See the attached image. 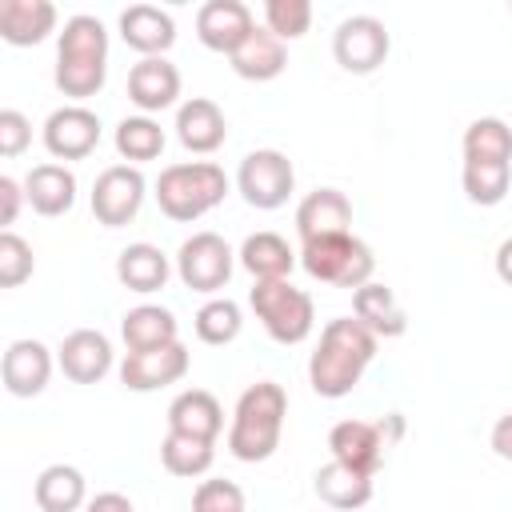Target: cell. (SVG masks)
Masks as SVG:
<instances>
[{"label": "cell", "mask_w": 512, "mask_h": 512, "mask_svg": "<svg viewBox=\"0 0 512 512\" xmlns=\"http://www.w3.org/2000/svg\"><path fill=\"white\" fill-rule=\"evenodd\" d=\"M120 336H124L128 352H148V348L176 344V316L160 304H136L132 312H124Z\"/></svg>", "instance_id": "28"}, {"label": "cell", "mask_w": 512, "mask_h": 512, "mask_svg": "<svg viewBox=\"0 0 512 512\" xmlns=\"http://www.w3.org/2000/svg\"><path fill=\"white\" fill-rule=\"evenodd\" d=\"M240 264L256 276V280H288V272L296 268V252L288 248L284 236L276 232H252L240 244Z\"/></svg>", "instance_id": "30"}, {"label": "cell", "mask_w": 512, "mask_h": 512, "mask_svg": "<svg viewBox=\"0 0 512 512\" xmlns=\"http://www.w3.org/2000/svg\"><path fill=\"white\" fill-rule=\"evenodd\" d=\"M192 328H196V336H200L204 344H212V348L232 344V340L240 336V328H244L240 304H236V300H228V296H216V300L200 304V312H196Z\"/></svg>", "instance_id": "34"}, {"label": "cell", "mask_w": 512, "mask_h": 512, "mask_svg": "<svg viewBox=\"0 0 512 512\" xmlns=\"http://www.w3.org/2000/svg\"><path fill=\"white\" fill-rule=\"evenodd\" d=\"M236 252L228 248L224 236L216 232H192L180 252H176V276L184 288L192 292H220L228 280H232V260Z\"/></svg>", "instance_id": "9"}, {"label": "cell", "mask_w": 512, "mask_h": 512, "mask_svg": "<svg viewBox=\"0 0 512 512\" xmlns=\"http://www.w3.org/2000/svg\"><path fill=\"white\" fill-rule=\"evenodd\" d=\"M116 276H120V284H124L128 292L148 296V292H160V288L168 284L172 264H168V256H164L156 244L140 240V244H128V248L116 256Z\"/></svg>", "instance_id": "26"}, {"label": "cell", "mask_w": 512, "mask_h": 512, "mask_svg": "<svg viewBox=\"0 0 512 512\" xmlns=\"http://www.w3.org/2000/svg\"><path fill=\"white\" fill-rule=\"evenodd\" d=\"M32 496H36L40 512H76L88 500V484H84V472L80 468H72V464H48L36 476Z\"/></svg>", "instance_id": "29"}, {"label": "cell", "mask_w": 512, "mask_h": 512, "mask_svg": "<svg viewBox=\"0 0 512 512\" xmlns=\"http://www.w3.org/2000/svg\"><path fill=\"white\" fill-rule=\"evenodd\" d=\"M180 96V68L164 56H144L128 68V100L148 116L160 108H172Z\"/></svg>", "instance_id": "16"}, {"label": "cell", "mask_w": 512, "mask_h": 512, "mask_svg": "<svg viewBox=\"0 0 512 512\" xmlns=\"http://www.w3.org/2000/svg\"><path fill=\"white\" fill-rule=\"evenodd\" d=\"M192 356L188 348L176 340V344H164V348H148V352H128L124 364H120V380L124 388L132 392H156V388H168L176 380H184Z\"/></svg>", "instance_id": "12"}, {"label": "cell", "mask_w": 512, "mask_h": 512, "mask_svg": "<svg viewBox=\"0 0 512 512\" xmlns=\"http://www.w3.org/2000/svg\"><path fill=\"white\" fill-rule=\"evenodd\" d=\"M176 136H180V144L188 152L208 156V152H216L228 140V120H224V112H220L216 100L192 96V100H184L176 108Z\"/></svg>", "instance_id": "18"}, {"label": "cell", "mask_w": 512, "mask_h": 512, "mask_svg": "<svg viewBox=\"0 0 512 512\" xmlns=\"http://www.w3.org/2000/svg\"><path fill=\"white\" fill-rule=\"evenodd\" d=\"M496 276H500L504 284H512V236L496 248Z\"/></svg>", "instance_id": "43"}, {"label": "cell", "mask_w": 512, "mask_h": 512, "mask_svg": "<svg viewBox=\"0 0 512 512\" xmlns=\"http://www.w3.org/2000/svg\"><path fill=\"white\" fill-rule=\"evenodd\" d=\"M388 48H392V36H388L384 20H376L368 12H356V16L340 20L336 32H332V56L352 76L376 72L388 60Z\"/></svg>", "instance_id": "8"}, {"label": "cell", "mask_w": 512, "mask_h": 512, "mask_svg": "<svg viewBox=\"0 0 512 512\" xmlns=\"http://www.w3.org/2000/svg\"><path fill=\"white\" fill-rule=\"evenodd\" d=\"M32 144V124H28V116L24 112H16V108H4L0 112V156H20L24 148Z\"/></svg>", "instance_id": "39"}, {"label": "cell", "mask_w": 512, "mask_h": 512, "mask_svg": "<svg viewBox=\"0 0 512 512\" xmlns=\"http://www.w3.org/2000/svg\"><path fill=\"white\" fill-rule=\"evenodd\" d=\"M0 376H4V388L12 396H20V400L40 396L48 388V380H52V352L40 340H12L4 348Z\"/></svg>", "instance_id": "15"}, {"label": "cell", "mask_w": 512, "mask_h": 512, "mask_svg": "<svg viewBox=\"0 0 512 512\" xmlns=\"http://www.w3.org/2000/svg\"><path fill=\"white\" fill-rule=\"evenodd\" d=\"M116 152L132 164L156 160L164 152V128L152 116H124L116 124Z\"/></svg>", "instance_id": "33"}, {"label": "cell", "mask_w": 512, "mask_h": 512, "mask_svg": "<svg viewBox=\"0 0 512 512\" xmlns=\"http://www.w3.org/2000/svg\"><path fill=\"white\" fill-rule=\"evenodd\" d=\"M216 460V440H200V436H180L168 432L160 444V464L172 476H204Z\"/></svg>", "instance_id": "32"}, {"label": "cell", "mask_w": 512, "mask_h": 512, "mask_svg": "<svg viewBox=\"0 0 512 512\" xmlns=\"http://www.w3.org/2000/svg\"><path fill=\"white\" fill-rule=\"evenodd\" d=\"M248 304L276 344H300L312 336L316 304L304 288H296L288 280H256L248 292Z\"/></svg>", "instance_id": "6"}, {"label": "cell", "mask_w": 512, "mask_h": 512, "mask_svg": "<svg viewBox=\"0 0 512 512\" xmlns=\"http://www.w3.org/2000/svg\"><path fill=\"white\" fill-rule=\"evenodd\" d=\"M24 196L40 216H64L76 204V176L64 164H36L24 176Z\"/></svg>", "instance_id": "27"}, {"label": "cell", "mask_w": 512, "mask_h": 512, "mask_svg": "<svg viewBox=\"0 0 512 512\" xmlns=\"http://www.w3.org/2000/svg\"><path fill=\"white\" fill-rule=\"evenodd\" d=\"M36 268V256L28 248L24 236H16L12 228L0 232V288H20Z\"/></svg>", "instance_id": "37"}, {"label": "cell", "mask_w": 512, "mask_h": 512, "mask_svg": "<svg viewBox=\"0 0 512 512\" xmlns=\"http://www.w3.org/2000/svg\"><path fill=\"white\" fill-rule=\"evenodd\" d=\"M300 264L312 280L320 284H336V288H364L372 280V268H376V256L372 248L352 236V232H340V236H320V240H304L300 244Z\"/></svg>", "instance_id": "5"}, {"label": "cell", "mask_w": 512, "mask_h": 512, "mask_svg": "<svg viewBox=\"0 0 512 512\" xmlns=\"http://www.w3.org/2000/svg\"><path fill=\"white\" fill-rule=\"evenodd\" d=\"M264 28L276 40H300L312 28V4L308 0H268L264 4Z\"/></svg>", "instance_id": "36"}, {"label": "cell", "mask_w": 512, "mask_h": 512, "mask_svg": "<svg viewBox=\"0 0 512 512\" xmlns=\"http://www.w3.org/2000/svg\"><path fill=\"white\" fill-rule=\"evenodd\" d=\"M56 360H60V372L72 384H100L112 368V344L96 328H76L60 340Z\"/></svg>", "instance_id": "13"}, {"label": "cell", "mask_w": 512, "mask_h": 512, "mask_svg": "<svg viewBox=\"0 0 512 512\" xmlns=\"http://www.w3.org/2000/svg\"><path fill=\"white\" fill-rule=\"evenodd\" d=\"M224 428V408L212 392L204 388H188L168 404V432L180 436H200V440H216Z\"/></svg>", "instance_id": "23"}, {"label": "cell", "mask_w": 512, "mask_h": 512, "mask_svg": "<svg viewBox=\"0 0 512 512\" xmlns=\"http://www.w3.org/2000/svg\"><path fill=\"white\" fill-rule=\"evenodd\" d=\"M100 144V116L84 104H64L44 120V148L56 160H84Z\"/></svg>", "instance_id": "11"}, {"label": "cell", "mask_w": 512, "mask_h": 512, "mask_svg": "<svg viewBox=\"0 0 512 512\" xmlns=\"http://www.w3.org/2000/svg\"><path fill=\"white\" fill-rule=\"evenodd\" d=\"M492 452L500 456V460H512V412H504L496 424H492Z\"/></svg>", "instance_id": "41"}, {"label": "cell", "mask_w": 512, "mask_h": 512, "mask_svg": "<svg viewBox=\"0 0 512 512\" xmlns=\"http://www.w3.org/2000/svg\"><path fill=\"white\" fill-rule=\"evenodd\" d=\"M108 76V32L96 16L80 12L64 20L56 44V88L72 100H88L104 88Z\"/></svg>", "instance_id": "3"}, {"label": "cell", "mask_w": 512, "mask_h": 512, "mask_svg": "<svg viewBox=\"0 0 512 512\" xmlns=\"http://www.w3.org/2000/svg\"><path fill=\"white\" fill-rule=\"evenodd\" d=\"M384 448H388V440H384L380 424H368V420H340L328 432L332 460H340L348 468H360L368 476H376V468L384 464Z\"/></svg>", "instance_id": "17"}, {"label": "cell", "mask_w": 512, "mask_h": 512, "mask_svg": "<svg viewBox=\"0 0 512 512\" xmlns=\"http://www.w3.org/2000/svg\"><path fill=\"white\" fill-rule=\"evenodd\" d=\"M236 188L240 196L260 208V212H272L280 204H288L292 188H296V168L284 152L276 148H256L240 160V172H236Z\"/></svg>", "instance_id": "7"}, {"label": "cell", "mask_w": 512, "mask_h": 512, "mask_svg": "<svg viewBox=\"0 0 512 512\" xmlns=\"http://www.w3.org/2000/svg\"><path fill=\"white\" fill-rule=\"evenodd\" d=\"M56 32L52 0H0V36L16 48H32Z\"/></svg>", "instance_id": "21"}, {"label": "cell", "mask_w": 512, "mask_h": 512, "mask_svg": "<svg viewBox=\"0 0 512 512\" xmlns=\"http://www.w3.org/2000/svg\"><path fill=\"white\" fill-rule=\"evenodd\" d=\"M192 512H248L244 508V492L232 480H200V488L192 492Z\"/></svg>", "instance_id": "38"}, {"label": "cell", "mask_w": 512, "mask_h": 512, "mask_svg": "<svg viewBox=\"0 0 512 512\" xmlns=\"http://www.w3.org/2000/svg\"><path fill=\"white\" fill-rule=\"evenodd\" d=\"M352 316L376 336V340H396L408 332V316L396 300V292L388 284H364L352 292Z\"/></svg>", "instance_id": "22"}, {"label": "cell", "mask_w": 512, "mask_h": 512, "mask_svg": "<svg viewBox=\"0 0 512 512\" xmlns=\"http://www.w3.org/2000/svg\"><path fill=\"white\" fill-rule=\"evenodd\" d=\"M284 416H288V392L276 380H256L240 392L236 412H232V428H228V452L244 464H260L280 448V432H284Z\"/></svg>", "instance_id": "2"}, {"label": "cell", "mask_w": 512, "mask_h": 512, "mask_svg": "<svg viewBox=\"0 0 512 512\" xmlns=\"http://www.w3.org/2000/svg\"><path fill=\"white\" fill-rule=\"evenodd\" d=\"M120 36L140 56H164L176 40V20L156 4H128L120 12Z\"/></svg>", "instance_id": "20"}, {"label": "cell", "mask_w": 512, "mask_h": 512, "mask_svg": "<svg viewBox=\"0 0 512 512\" xmlns=\"http://www.w3.org/2000/svg\"><path fill=\"white\" fill-rule=\"evenodd\" d=\"M464 196L480 208H492L508 196L512 188V164H476V160H464Z\"/></svg>", "instance_id": "35"}, {"label": "cell", "mask_w": 512, "mask_h": 512, "mask_svg": "<svg viewBox=\"0 0 512 512\" xmlns=\"http://www.w3.org/2000/svg\"><path fill=\"white\" fill-rule=\"evenodd\" d=\"M144 172L136 164H112L92 184V216L104 228H124L144 204Z\"/></svg>", "instance_id": "10"}, {"label": "cell", "mask_w": 512, "mask_h": 512, "mask_svg": "<svg viewBox=\"0 0 512 512\" xmlns=\"http://www.w3.org/2000/svg\"><path fill=\"white\" fill-rule=\"evenodd\" d=\"M88 512H136V508H132V500L124 492H96L88 500Z\"/></svg>", "instance_id": "42"}, {"label": "cell", "mask_w": 512, "mask_h": 512, "mask_svg": "<svg viewBox=\"0 0 512 512\" xmlns=\"http://www.w3.org/2000/svg\"><path fill=\"white\" fill-rule=\"evenodd\" d=\"M376 344L380 340L356 316L328 320L324 332H320L316 352L308 356V384H312V392L324 396V400L348 396L360 384L364 368L376 360Z\"/></svg>", "instance_id": "1"}, {"label": "cell", "mask_w": 512, "mask_h": 512, "mask_svg": "<svg viewBox=\"0 0 512 512\" xmlns=\"http://www.w3.org/2000/svg\"><path fill=\"white\" fill-rule=\"evenodd\" d=\"M464 160L476 164H512V128L496 116H480L464 128Z\"/></svg>", "instance_id": "31"}, {"label": "cell", "mask_w": 512, "mask_h": 512, "mask_svg": "<svg viewBox=\"0 0 512 512\" xmlns=\"http://www.w3.org/2000/svg\"><path fill=\"white\" fill-rule=\"evenodd\" d=\"M252 28H256V20H252L248 4H240V0H208L196 12V36L212 52H228L232 56L248 40Z\"/></svg>", "instance_id": "14"}, {"label": "cell", "mask_w": 512, "mask_h": 512, "mask_svg": "<svg viewBox=\"0 0 512 512\" xmlns=\"http://www.w3.org/2000/svg\"><path fill=\"white\" fill-rule=\"evenodd\" d=\"M20 200H28L24 196V184H16L12 176H0V224H4V232H8V224H16Z\"/></svg>", "instance_id": "40"}, {"label": "cell", "mask_w": 512, "mask_h": 512, "mask_svg": "<svg viewBox=\"0 0 512 512\" xmlns=\"http://www.w3.org/2000/svg\"><path fill=\"white\" fill-rule=\"evenodd\" d=\"M352 228V204L340 188H316L296 204V232L300 240L340 236Z\"/></svg>", "instance_id": "19"}, {"label": "cell", "mask_w": 512, "mask_h": 512, "mask_svg": "<svg viewBox=\"0 0 512 512\" xmlns=\"http://www.w3.org/2000/svg\"><path fill=\"white\" fill-rule=\"evenodd\" d=\"M232 60V72L244 76V80H276L284 68H288V52H284V40H276L268 28H252L248 40L228 56Z\"/></svg>", "instance_id": "25"}, {"label": "cell", "mask_w": 512, "mask_h": 512, "mask_svg": "<svg viewBox=\"0 0 512 512\" xmlns=\"http://www.w3.org/2000/svg\"><path fill=\"white\" fill-rule=\"evenodd\" d=\"M312 488L328 508H340V512H356L372 500V476L360 468H348L340 460H328L324 468H316Z\"/></svg>", "instance_id": "24"}, {"label": "cell", "mask_w": 512, "mask_h": 512, "mask_svg": "<svg viewBox=\"0 0 512 512\" xmlns=\"http://www.w3.org/2000/svg\"><path fill=\"white\" fill-rule=\"evenodd\" d=\"M228 196V176L220 164L212 160H184V164H168L156 180V204L168 220H200L204 212H212L220 200Z\"/></svg>", "instance_id": "4"}]
</instances>
